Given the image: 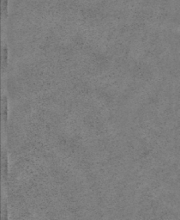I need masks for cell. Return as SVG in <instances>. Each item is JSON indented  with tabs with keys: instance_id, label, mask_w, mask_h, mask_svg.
<instances>
[{
	"instance_id": "3957f363",
	"label": "cell",
	"mask_w": 180,
	"mask_h": 220,
	"mask_svg": "<svg viewBox=\"0 0 180 220\" xmlns=\"http://www.w3.org/2000/svg\"><path fill=\"white\" fill-rule=\"evenodd\" d=\"M3 7H4V13L5 17H7V10H8V0H4L3 2Z\"/></svg>"
},
{
	"instance_id": "6da1fadb",
	"label": "cell",
	"mask_w": 180,
	"mask_h": 220,
	"mask_svg": "<svg viewBox=\"0 0 180 220\" xmlns=\"http://www.w3.org/2000/svg\"><path fill=\"white\" fill-rule=\"evenodd\" d=\"M2 105H3V108H4V118H5V121H6L7 120V113H8V101H7V98L6 96H3V101H2Z\"/></svg>"
},
{
	"instance_id": "7a4b0ae2",
	"label": "cell",
	"mask_w": 180,
	"mask_h": 220,
	"mask_svg": "<svg viewBox=\"0 0 180 220\" xmlns=\"http://www.w3.org/2000/svg\"><path fill=\"white\" fill-rule=\"evenodd\" d=\"M7 63H8V49H7V47L5 46L4 47V61H3L4 68L7 66Z\"/></svg>"
}]
</instances>
